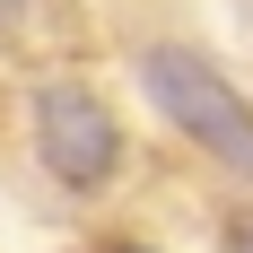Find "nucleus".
I'll return each instance as SVG.
<instances>
[{
    "instance_id": "nucleus-1",
    "label": "nucleus",
    "mask_w": 253,
    "mask_h": 253,
    "mask_svg": "<svg viewBox=\"0 0 253 253\" xmlns=\"http://www.w3.org/2000/svg\"><path fill=\"white\" fill-rule=\"evenodd\" d=\"M140 87H149V105L183 131V140H201L218 166H236V175L253 183V105L210 70L201 52H175V44L140 52Z\"/></svg>"
},
{
    "instance_id": "nucleus-2",
    "label": "nucleus",
    "mask_w": 253,
    "mask_h": 253,
    "mask_svg": "<svg viewBox=\"0 0 253 253\" xmlns=\"http://www.w3.org/2000/svg\"><path fill=\"white\" fill-rule=\"evenodd\" d=\"M35 157H44L70 192H96V183H114V166H123V131H114V114H105L87 87H44V96H35Z\"/></svg>"
},
{
    "instance_id": "nucleus-3",
    "label": "nucleus",
    "mask_w": 253,
    "mask_h": 253,
    "mask_svg": "<svg viewBox=\"0 0 253 253\" xmlns=\"http://www.w3.org/2000/svg\"><path fill=\"white\" fill-rule=\"evenodd\" d=\"M227 253H253V227H236V236H227Z\"/></svg>"
},
{
    "instance_id": "nucleus-4",
    "label": "nucleus",
    "mask_w": 253,
    "mask_h": 253,
    "mask_svg": "<svg viewBox=\"0 0 253 253\" xmlns=\"http://www.w3.org/2000/svg\"><path fill=\"white\" fill-rule=\"evenodd\" d=\"M123 253H140V245H123Z\"/></svg>"
}]
</instances>
